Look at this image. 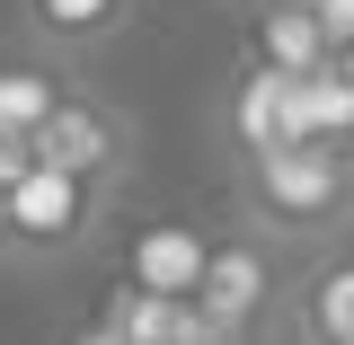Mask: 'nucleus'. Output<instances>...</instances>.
I'll return each mask as SVG.
<instances>
[{
  "label": "nucleus",
  "mask_w": 354,
  "mask_h": 345,
  "mask_svg": "<svg viewBox=\"0 0 354 345\" xmlns=\"http://www.w3.org/2000/svg\"><path fill=\"white\" fill-rule=\"evenodd\" d=\"M239 204L266 239H346L354 230V151L283 142L239 160Z\"/></svg>",
  "instance_id": "f257e3e1"
},
{
  "label": "nucleus",
  "mask_w": 354,
  "mask_h": 345,
  "mask_svg": "<svg viewBox=\"0 0 354 345\" xmlns=\"http://www.w3.org/2000/svg\"><path fill=\"white\" fill-rule=\"evenodd\" d=\"M106 204H115V186L36 160L27 177H9V257H71V248H88Z\"/></svg>",
  "instance_id": "f03ea898"
},
{
  "label": "nucleus",
  "mask_w": 354,
  "mask_h": 345,
  "mask_svg": "<svg viewBox=\"0 0 354 345\" xmlns=\"http://www.w3.org/2000/svg\"><path fill=\"white\" fill-rule=\"evenodd\" d=\"M274 292H283V274H274V239L248 221V230H230V239H213V248H204L195 292H186V301L221 328V345H257Z\"/></svg>",
  "instance_id": "7ed1b4c3"
},
{
  "label": "nucleus",
  "mask_w": 354,
  "mask_h": 345,
  "mask_svg": "<svg viewBox=\"0 0 354 345\" xmlns=\"http://www.w3.org/2000/svg\"><path fill=\"white\" fill-rule=\"evenodd\" d=\"M36 160H53V169H71V177H97V186H124L133 177V115L106 88L71 80L62 106H53L44 133H36Z\"/></svg>",
  "instance_id": "20e7f679"
},
{
  "label": "nucleus",
  "mask_w": 354,
  "mask_h": 345,
  "mask_svg": "<svg viewBox=\"0 0 354 345\" xmlns=\"http://www.w3.org/2000/svg\"><path fill=\"white\" fill-rule=\"evenodd\" d=\"M337 53H346V44H337V27H328L319 0H248V62L310 80V71H328Z\"/></svg>",
  "instance_id": "39448f33"
},
{
  "label": "nucleus",
  "mask_w": 354,
  "mask_h": 345,
  "mask_svg": "<svg viewBox=\"0 0 354 345\" xmlns=\"http://www.w3.org/2000/svg\"><path fill=\"white\" fill-rule=\"evenodd\" d=\"M283 142H310L301 115V80L292 71H266V62H239V88H230V151H283Z\"/></svg>",
  "instance_id": "423d86ee"
},
{
  "label": "nucleus",
  "mask_w": 354,
  "mask_h": 345,
  "mask_svg": "<svg viewBox=\"0 0 354 345\" xmlns=\"http://www.w3.org/2000/svg\"><path fill=\"white\" fill-rule=\"evenodd\" d=\"M292 345H354V239H337L301 283H283Z\"/></svg>",
  "instance_id": "0eeeda50"
},
{
  "label": "nucleus",
  "mask_w": 354,
  "mask_h": 345,
  "mask_svg": "<svg viewBox=\"0 0 354 345\" xmlns=\"http://www.w3.org/2000/svg\"><path fill=\"white\" fill-rule=\"evenodd\" d=\"M133 9L142 0H18V27L53 62H88V53H106L133 27Z\"/></svg>",
  "instance_id": "6e6552de"
},
{
  "label": "nucleus",
  "mask_w": 354,
  "mask_h": 345,
  "mask_svg": "<svg viewBox=\"0 0 354 345\" xmlns=\"http://www.w3.org/2000/svg\"><path fill=\"white\" fill-rule=\"evenodd\" d=\"M62 88H71V71L44 53V62H0V142H36L44 115L62 106Z\"/></svg>",
  "instance_id": "1a4fd4ad"
},
{
  "label": "nucleus",
  "mask_w": 354,
  "mask_h": 345,
  "mask_svg": "<svg viewBox=\"0 0 354 345\" xmlns=\"http://www.w3.org/2000/svg\"><path fill=\"white\" fill-rule=\"evenodd\" d=\"M328 9V27H337V44H354V0H319Z\"/></svg>",
  "instance_id": "9d476101"
},
{
  "label": "nucleus",
  "mask_w": 354,
  "mask_h": 345,
  "mask_svg": "<svg viewBox=\"0 0 354 345\" xmlns=\"http://www.w3.org/2000/svg\"><path fill=\"white\" fill-rule=\"evenodd\" d=\"M80 345H133V337H124V328H115V319H106V328H88Z\"/></svg>",
  "instance_id": "9b49d317"
},
{
  "label": "nucleus",
  "mask_w": 354,
  "mask_h": 345,
  "mask_svg": "<svg viewBox=\"0 0 354 345\" xmlns=\"http://www.w3.org/2000/svg\"><path fill=\"white\" fill-rule=\"evenodd\" d=\"M0 248H9V186H0Z\"/></svg>",
  "instance_id": "f8f14e48"
}]
</instances>
